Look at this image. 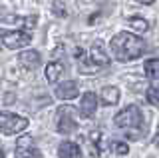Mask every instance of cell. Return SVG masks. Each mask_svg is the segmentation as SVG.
Wrapping results in <instances>:
<instances>
[{"instance_id": "cell-2", "label": "cell", "mask_w": 159, "mask_h": 158, "mask_svg": "<svg viewBox=\"0 0 159 158\" xmlns=\"http://www.w3.org/2000/svg\"><path fill=\"white\" fill-rule=\"evenodd\" d=\"M28 128V118L12 114V112H0V132L6 136L18 134Z\"/></svg>"}, {"instance_id": "cell-1", "label": "cell", "mask_w": 159, "mask_h": 158, "mask_svg": "<svg viewBox=\"0 0 159 158\" xmlns=\"http://www.w3.org/2000/svg\"><path fill=\"white\" fill-rule=\"evenodd\" d=\"M109 48H111L113 56L117 60L129 62V60H135V58L143 56L145 42H143V38H139L131 32H117L109 42Z\"/></svg>"}, {"instance_id": "cell-6", "label": "cell", "mask_w": 159, "mask_h": 158, "mask_svg": "<svg viewBox=\"0 0 159 158\" xmlns=\"http://www.w3.org/2000/svg\"><path fill=\"white\" fill-rule=\"evenodd\" d=\"M14 156L16 158H42L40 150H36V148L32 146V138H28V136H24V138L18 140Z\"/></svg>"}, {"instance_id": "cell-16", "label": "cell", "mask_w": 159, "mask_h": 158, "mask_svg": "<svg viewBox=\"0 0 159 158\" xmlns=\"http://www.w3.org/2000/svg\"><path fill=\"white\" fill-rule=\"evenodd\" d=\"M127 22H129V26H131L133 30H137V32H145L147 28H149L147 20H145V18H141V16H131Z\"/></svg>"}, {"instance_id": "cell-20", "label": "cell", "mask_w": 159, "mask_h": 158, "mask_svg": "<svg viewBox=\"0 0 159 158\" xmlns=\"http://www.w3.org/2000/svg\"><path fill=\"white\" fill-rule=\"evenodd\" d=\"M135 2H139V4H147V6H149V4H153L155 0H135Z\"/></svg>"}, {"instance_id": "cell-7", "label": "cell", "mask_w": 159, "mask_h": 158, "mask_svg": "<svg viewBox=\"0 0 159 158\" xmlns=\"http://www.w3.org/2000/svg\"><path fill=\"white\" fill-rule=\"evenodd\" d=\"M98 110V96L93 92H86L80 100V112H82V118H92Z\"/></svg>"}, {"instance_id": "cell-12", "label": "cell", "mask_w": 159, "mask_h": 158, "mask_svg": "<svg viewBox=\"0 0 159 158\" xmlns=\"http://www.w3.org/2000/svg\"><path fill=\"white\" fill-rule=\"evenodd\" d=\"M58 156L60 158H82V150L76 142H62L58 146Z\"/></svg>"}, {"instance_id": "cell-4", "label": "cell", "mask_w": 159, "mask_h": 158, "mask_svg": "<svg viewBox=\"0 0 159 158\" xmlns=\"http://www.w3.org/2000/svg\"><path fill=\"white\" fill-rule=\"evenodd\" d=\"M113 122H116V126H119V128H137V126H141L143 116H141V110H139L135 104H129V106L123 108V110L117 112L116 118H113Z\"/></svg>"}, {"instance_id": "cell-21", "label": "cell", "mask_w": 159, "mask_h": 158, "mask_svg": "<svg viewBox=\"0 0 159 158\" xmlns=\"http://www.w3.org/2000/svg\"><path fill=\"white\" fill-rule=\"evenodd\" d=\"M0 158H4V152L2 150H0Z\"/></svg>"}, {"instance_id": "cell-10", "label": "cell", "mask_w": 159, "mask_h": 158, "mask_svg": "<svg viewBox=\"0 0 159 158\" xmlns=\"http://www.w3.org/2000/svg\"><path fill=\"white\" fill-rule=\"evenodd\" d=\"M89 54H92V62L96 64V66H106V64H109V54L106 52V48H103L102 42H93Z\"/></svg>"}, {"instance_id": "cell-19", "label": "cell", "mask_w": 159, "mask_h": 158, "mask_svg": "<svg viewBox=\"0 0 159 158\" xmlns=\"http://www.w3.org/2000/svg\"><path fill=\"white\" fill-rule=\"evenodd\" d=\"M84 56H86V54H84V50H82V48H78V50H76V58H78V60H84ZM86 66H88L86 62L80 64V72H86V70H88Z\"/></svg>"}, {"instance_id": "cell-15", "label": "cell", "mask_w": 159, "mask_h": 158, "mask_svg": "<svg viewBox=\"0 0 159 158\" xmlns=\"http://www.w3.org/2000/svg\"><path fill=\"white\" fill-rule=\"evenodd\" d=\"M145 98H147V102H149V104H155V106H159V78H157V82H153V84L147 88Z\"/></svg>"}, {"instance_id": "cell-3", "label": "cell", "mask_w": 159, "mask_h": 158, "mask_svg": "<svg viewBox=\"0 0 159 158\" xmlns=\"http://www.w3.org/2000/svg\"><path fill=\"white\" fill-rule=\"evenodd\" d=\"M32 42V34L26 30H0V44L10 50H20Z\"/></svg>"}, {"instance_id": "cell-18", "label": "cell", "mask_w": 159, "mask_h": 158, "mask_svg": "<svg viewBox=\"0 0 159 158\" xmlns=\"http://www.w3.org/2000/svg\"><path fill=\"white\" fill-rule=\"evenodd\" d=\"M99 132H92V136H89V140H92V156H99V148H98V144H99Z\"/></svg>"}, {"instance_id": "cell-9", "label": "cell", "mask_w": 159, "mask_h": 158, "mask_svg": "<svg viewBox=\"0 0 159 158\" xmlns=\"http://www.w3.org/2000/svg\"><path fill=\"white\" fill-rule=\"evenodd\" d=\"M18 62L22 64L26 70H34V68L40 66L42 56H40V52H36V50H22L18 54Z\"/></svg>"}, {"instance_id": "cell-5", "label": "cell", "mask_w": 159, "mask_h": 158, "mask_svg": "<svg viewBox=\"0 0 159 158\" xmlns=\"http://www.w3.org/2000/svg\"><path fill=\"white\" fill-rule=\"evenodd\" d=\"M58 132L60 134H72L78 128V120H76V110L72 106H62L58 110Z\"/></svg>"}, {"instance_id": "cell-13", "label": "cell", "mask_w": 159, "mask_h": 158, "mask_svg": "<svg viewBox=\"0 0 159 158\" xmlns=\"http://www.w3.org/2000/svg\"><path fill=\"white\" fill-rule=\"evenodd\" d=\"M99 98H102V102H103V104H107V106L117 104V100H119V88L117 86H106V88H102Z\"/></svg>"}, {"instance_id": "cell-11", "label": "cell", "mask_w": 159, "mask_h": 158, "mask_svg": "<svg viewBox=\"0 0 159 158\" xmlns=\"http://www.w3.org/2000/svg\"><path fill=\"white\" fill-rule=\"evenodd\" d=\"M64 72H66V64H64V60L50 62L48 66H46V78H48V82H58L60 78H62Z\"/></svg>"}, {"instance_id": "cell-17", "label": "cell", "mask_w": 159, "mask_h": 158, "mask_svg": "<svg viewBox=\"0 0 159 158\" xmlns=\"http://www.w3.org/2000/svg\"><path fill=\"white\" fill-rule=\"evenodd\" d=\"M109 148H111V152H116V154H127L129 152V146L121 140H113L111 144H109Z\"/></svg>"}, {"instance_id": "cell-14", "label": "cell", "mask_w": 159, "mask_h": 158, "mask_svg": "<svg viewBox=\"0 0 159 158\" xmlns=\"http://www.w3.org/2000/svg\"><path fill=\"white\" fill-rule=\"evenodd\" d=\"M143 70H145L147 78L157 80V78H159V58H151V60H147L145 66H143Z\"/></svg>"}, {"instance_id": "cell-8", "label": "cell", "mask_w": 159, "mask_h": 158, "mask_svg": "<svg viewBox=\"0 0 159 158\" xmlns=\"http://www.w3.org/2000/svg\"><path fill=\"white\" fill-rule=\"evenodd\" d=\"M80 92L78 88V82L74 80H66L62 82V84L56 86V90H54V94H56V98H60V100H72V98H76Z\"/></svg>"}]
</instances>
